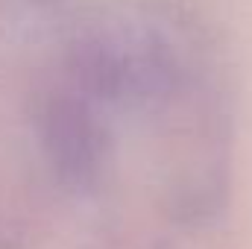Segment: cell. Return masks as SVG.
Instances as JSON below:
<instances>
[{"label":"cell","mask_w":252,"mask_h":249,"mask_svg":"<svg viewBox=\"0 0 252 249\" xmlns=\"http://www.w3.org/2000/svg\"><path fill=\"white\" fill-rule=\"evenodd\" d=\"M38 135L53 176L70 190L88 193L103 182L109 167V132L91 103L76 88L47 97Z\"/></svg>","instance_id":"2"},{"label":"cell","mask_w":252,"mask_h":249,"mask_svg":"<svg viewBox=\"0 0 252 249\" xmlns=\"http://www.w3.org/2000/svg\"><path fill=\"white\" fill-rule=\"evenodd\" d=\"M173 50L150 32H100L70 53L73 88L91 103L126 109H161L179 91Z\"/></svg>","instance_id":"1"}]
</instances>
